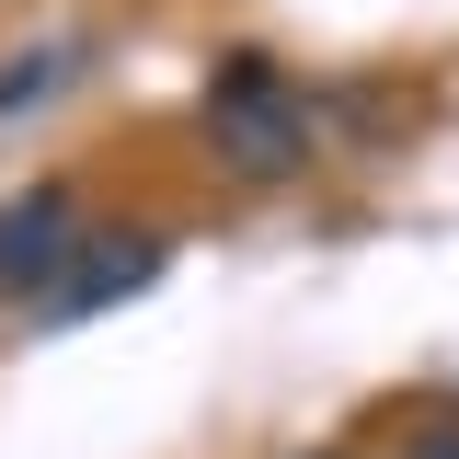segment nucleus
<instances>
[{"mask_svg":"<svg viewBox=\"0 0 459 459\" xmlns=\"http://www.w3.org/2000/svg\"><path fill=\"white\" fill-rule=\"evenodd\" d=\"M195 126H207L219 172H241V184H287V172L310 161V138H322L310 92H287L264 47H230L219 69H207V104H195Z\"/></svg>","mask_w":459,"mask_h":459,"instance_id":"obj_1","label":"nucleus"},{"mask_svg":"<svg viewBox=\"0 0 459 459\" xmlns=\"http://www.w3.org/2000/svg\"><path fill=\"white\" fill-rule=\"evenodd\" d=\"M69 264H81V207H69L57 184L12 195V207H0V299H35V310H47Z\"/></svg>","mask_w":459,"mask_h":459,"instance_id":"obj_2","label":"nucleus"},{"mask_svg":"<svg viewBox=\"0 0 459 459\" xmlns=\"http://www.w3.org/2000/svg\"><path fill=\"white\" fill-rule=\"evenodd\" d=\"M161 264H172V230H81V264L57 276L47 322H92V310H115V299H138Z\"/></svg>","mask_w":459,"mask_h":459,"instance_id":"obj_3","label":"nucleus"},{"mask_svg":"<svg viewBox=\"0 0 459 459\" xmlns=\"http://www.w3.org/2000/svg\"><path fill=\"white\" fill-rule=\"evenodd\" d=\"M69 69H81L69 47H23L12 69H0V115H35L47 92H69Z\"/></svg>","mask_w":459,"mask_h":459,"instance_id":"obj_4","label":"nucleus"},{"mask_svg":"<svg viewBox=\"0 0 459 459\" xmlns=\"http://www.w3.org/2000/svg\"><path fill=\"white\" fill-rule=\"evenodd\" d=\"M402 459H459V413H413L402 425Z\"/></svg>","mask_w":459,"mask_h":459,"instance_id":"obj_5","label":"nucleus"}]
</instances>
